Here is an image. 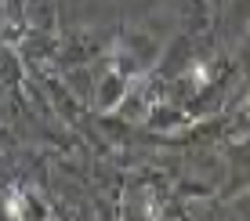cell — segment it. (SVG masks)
<instances>
[{
  "instance_id": "1",
  "label": "cell",
  "mask_w": 250,
  "mask_h": 221,
  "mask_svg": "<svg viewBox=\"0 0 250 221\" xmlns=\"http://www.w3.org/2000/svg\"><path fill=\"white\" fill-rule=\"evenodd\" d=\"M22 210H25V203H22V200H11V203H7V214L22 218Z\"/></svg>"
}]
</instances>
